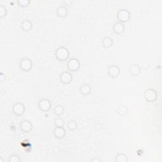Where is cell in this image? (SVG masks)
I'll return each mask as SVG.
<instances>
[{
    "label": "cell",
    "instance_id": "obj_13",
    "mask_svg": "<svg viewBox=\"0 0 162 162\" xmlns=\"http://www.w3.org/2000/svg\"><path fill=\"white\" fill-rule=\"evenodd\" d=\"M56 13L58 17H61V18L67 17L68 14V8L65 5H60L57 8L56 10Z\"/></svg>",
    "mask_w": 162,
    "mask_h": 162
},
{
    "label": "cell",
    "instance_id": "obj_25",
    "mask_svg": "<svg viewBox=\"0 0 162 162\" xmlns=\"http://www.w3.org/2000/svg\"><path fill=\"white\" fill-rule=\"evenodd\" d=\"M8 161L9 162H19L20 161V159L18 155H12L9 157Z\"/></svg>",
    "mask_w": 162,
    "mask_h": 162
},
{
    "label": "cell",
    "instance_id": "obj_21",
    "mask_svg": "<svg viewBox=\"0 0 162 162\" xmlns=\"http://www.w3.org/2000/svg\"><path fill=\"white\" fill-rule=\"evenodd\" d=\"M115 161L117 162H127L128 158L124 153H119L115 158Z\"/></svg>",
    "mask_w": 162,
    "mask_h": 162
},
{
    "label": "cell",
    "instance_id": "obj_7",
    "mask_svg": "<svg viewBox=\"0 0 162 162\" xmlns=\"http://www.w3.org/2000/svg\"><path fill=\"white\" fill-rule=\"evenodd\" d=\"M38 107L39 110H41L44 112H46L48 111L52 107V103H51V101L46 98L41 99L38 103Z\"/></svg>",
    "mask_w": 162,
    "mask_h": 162
},
{
    "label": "cell",
    "instance_id": "obj_5",
    "mask_svg": "<svg viewBox=\"0 0 162 162\" xmlns=\"http://www.w3.org/2000/svg\"><path fill=\"white\" fill-rule=\"evenodd\" d=\"M145 99L149 103H153L157 99L156 91L152 88L146 89L144 93Z\"/></svg>",
    "mask_w": 162,
    "mask_h": 162
},
{
    "label": "cell",
    "instance_id": "obj_1",
    "mask_svg": "<svg viewBox=\"0 0 162 162\" xmlns=\"http://www.w3.org/2000/svg\"><path fill=\"white\" fill-rule=\"evenodd\" d=\"M55 56L60 61H66L70 56V52L66 47L60 46L55 51Z\"/></svg>",
    "mask_w": 162,
    "mask_h": 162
},
{
    "label": "cell",
    "instance_id": "obj_19",
    "mask_svg": "<svg viewBox=\"0 0 162 162\" xmlns=\"http://www.w3.org/2000/svg\"><path fill=\"white\" fill-rule=\"evenodd\" d=\"M67 126L69 130L74 131L77 129V123L75 120H71L67 123Z\"/></svg>",
    "mask_w": 162,
    "mask_h": 162
},
{
    "label": "cell",
    "instance_id": "obj_20",
    "mask_svg": "<svg viewBox=\"0 0 162 162\" xmlns=\"http://www.w3.org/2000/svg\"><path fill=\"white\" fill-rule=\"evenodd\" d=\"M64 111H65V109H64V106L62 105H56L54 108V114L56 115L60 116V115H62L64 114Z\"/></svg>",
    "mask_w": 162,
    "mask_h": 162
},
{
    "label": "cell",
    "instance_id": "obj_26",
    "mask_svg": "<svg viewBox=\"0 0 162 162\" xmlns=\"http://www.w3.org/2000/svg\"><path fill=\"white\" fill-rule=\"evenodd\" d=\"M64 5H65V6H72V3H73V2H72V1H65V2H64Z\"/></svg>",
    "mask_w": 162,
    "mask_h": 162
},
{
    "label": "cell",
    "instance_id": "obj_9",
    "mask_svg": "<svg viewBox=\"0 0 162 162\" xmlns=\"http://www.w3.org/2000/svg\"><path fill=\"white\" fill-rule=\"evenodd\" d=\"M108 74L111 78H117L120 74V67L116 65H112L108 67Z\"/></svg>",
    "mask_w": 162,
    "mask_h": 162
},
{
    "label": "cell",
    "instance_id": "obj_14",
    "mask_svg": "<svg viewBox=\"0 0 162 162\" xmlns=\"http://www.w3.org/2000/svg\"><path fill=\"white\" fill-rule=\"evenodd\" d=\"M129 74L133 76H138L141 72V68L137 64L132 65L129 68Z\"/></svg>",
    "mask_w": 162,
    "mask_h": 162
},
{
    "label": "cell",
    "instance_id": "obj_18",
    "mask_svg": "<svg viewBox=\"0 0 162 162\" xmlns=\"http://www.w3.org/2000/svg\"><path fill=\"white\" fill-rule=\"evenodd\" d=\"M129 109L126 105H120L117 109V113L118 115L124 117L128 114Z\"/></svg>",
    "mask_w": 162,
    "mask_h": 162
},
{
    "label": "cell",
    "instance_id": "obj_12",
    "mask_svg": "<svg viewBox=\"0 0 162 162\" xmlns=\"http://www.w3.org/2000/svg\"><path fill=\"white\" fill-rule=\"evenodd\" d=\"M54 136L58 139H63L66 134V131L64 127H55L53 130Z\"/></svg>",
    "mask_w": 162,
    "mask_h": 162
},
{
    "label": "cell",
    "instance_id": "obj_29",
    "mask_svg": "<svg viewBox=\"0 0 162 162\" xmlns=\"http://www.w3.org/2000/svg\"><path fill=\"white\" fill-rule=\"evenodd\" d=\"M0 161H1V162H3V160L2 158H0Z\"/></svg>",
    "mask_w": 162,
    "mask_h": 162
},
{
    "label": "cell",
    "instance_id": "obj_17",
    "mask_svg": "<svg viewBox=\"0 0 162 162\" xmlns=\"http://www.w3.org/2000/svg\"><path fill=\"white\" fill-rule=\"evenodd\" d=\"M101 44H102V46L103 48L108 49L113 46L114 40L113 39H111L110 37L105 36L103 38L102 40H101Z\"/></svg>",
    "mask_w": 162,
    "mask_h": 162
},
{
    "label": "cell",
    "instance_id": "obj_28",
    "mask_svg": "<svg viewBox=\"0 0 162 162\" xmlns=\"http://www.w3.org/2000/svg\"><path fill=\"white\" fill-rule=\"evenodd\" d=\"M91 161H93V162H101V160L100 159H99L98 158L95 157V158H94L93 159L91 160Z\"/></svg>",
    "mask_w": 162,
    "mask_h": 162
},
{
    "label": "cell",
    "instance_id": "obj_15",
    "mask_svg": "<svg viewBox=\"0 0 162 162\" xmlns=\"http://www.w3.org/2000/svg\"><path fill=\"white\" fill-rule=\"evenodd\" d=\"M20 27L24 32H29L33 28V23L29 19H25L22 22Z\"/></svg>",
    "mask_w": 162,
    "mask_h": 162
},
{
    "label": "cell",
    "instance_id": "obj_2",
    "mask_svg": "<svg viewBox=\"0 0 162 162\" xmlns=\"http://www.w3.org/2000/svg\"><path fill=\"white\" fill-rule=\"evenodd\" d=\"M130 17L131 15L130 12L128 10L125 8L120 9L117 14V18L118 22L123 24L129 21Z\"/></svg>",
    "mask_w": 162,
    "mask_h": 162
},
{
    "label": "cell",
    "instance_id": "obj_3",
    "mask_svg": "<svg viewBox=\"0 0 162 162\" xmlns=\"http://www.w3.org/2000/svg\"><path fill=\"white\" fill-rule=\"evenodd\" d=\"M67 68L70 72H76L80 68V62L77 58H72L67 61Z\"/></svg>",
    "mask_w": 162,
    "mask_h": 162
},
{
    "label": "cell",
    "instance_id": "obj_11",
    "mask_svg": "<svg viewBox=\"0 0 162 162\" xmlns=\"http://www.w3.org/2000/svg\"><path fill=\"white\" fill-rule=\"evenodd\" d=\"M125 25L123 23H121L120 22H116L114 23L113 25V31L114 33L118 35L122 34L125 31Z\"/></svg>",
    "mask_w": 162,
    "mask_h": 162
},
{
    "label": "cell",
    "instance_id": "obj_8",
    "mask_svg": "<svg viewBox=\"0 0 162 162\" xmlns=\"http://www.w3.org/2000/svg\"><path fill=\"white\" fill-rule=\"evenodd\" d=\"M60 81L64 84H69L72 83L73 77L72 74L68 71H64L63 72L61 73L60 76Z\"/></svg>",
    "mask_w": 162,
    "mask_h": 162
},
{
    "label": "cell",
    "instance_id": "obj_4",
    "mask_svg": "<svg viewBox=\"0 0 162 162\" xmlns=\"http://www.w3.org/2000/svg\"><path fill=\"white\" fill-rule=\"evenodd\" d=\"M33 63L32 60L29 58H23L19 62V67L24 72H29L33 68Z\"/></svg>",
    "mask_w": 162,
    "mask_h": 162
},
{
    "label": "cell",
    "instance_id": "obj_27",
    "mask_svg": "<svg viewBox=\"0 0 162 162\" xmlns=\"http://www.w3.org/2000/svg\"><path fill=\"white\" fill-rule=\"evenodd\" d=\"M0 79H1L2 82H3V81H4L5 80V75H4L3 73L0 74Z\"/></svg>",
    "mask_w": 162,
    "mask_h": 162
},
{
    "label": "cell",
    "instance_id": "obj_16",
    "mask_svg": "<svg viewBox=\"0 0 162 162\" xmlns=\"http://www.w3.org/2000/svg\"><path fill=\"white\" fill-rule=\"evenodd\" d=\"M80 93L84 96H87L91 93V86L88 84L81 85L79 88Z\"/></svg>",
    "mask_w": 162,
    "mask_h": 162
},
{
    "label": "cell",
    "instance_id": "obj_24",
    "mask_svg": "<svg viewBox=\"0 0 162 162\" xmlns=\"http://www.w3.org/2000/svg\"><path fill=\"white\" fill-rule=\"evenodd\" d=\"M6 14H7L6 8L3 5L0 6V18H2L5 17L6 15Z\"/></svg>",
    "mask_w": 162,
    "mask_h": 162
},
{
    "label": "cell",
    "instance_id": "obj_6",
    "mask_svg": "<svg viewBox=\"0 0 162 162\" xmlns=\"http://www.w3.org/2000/svg\"><path fill=\"white\" fill-rule=\"evenodd\" d=\"M13 113L15 116L20 117L24 114L25 111V105L22 103H16L13 105L12 107Z\"/></svg>",
    "mask_w": 162,
    "mask_h": 162
},
{
    "label": "cell",
    "instance_id": "obj_10",
    "mask_svg": "<svg viewBox=\"0 0 162 162\" xmlns=\"http://www.w3.org/2000/svg\"><path fill=\"white\" fill-rule=\"evenodd\" d=\"M33 127V124L30 122V121L27 120H25L21 122V123H20V130H21L22 132H23V133H30V132L32 130Z\"/></svg>",
    "mask_w": 162,
    "mask_h": 162
},
{
    "label": "cell",
    "instance_id": "obj_23",
    "mask_svg": "<svg viewBox=\"0 0 162 162\" xmlns=\"http://www.w3.org/2000/svg\"><path fill=\"white\" fill-rule=\"evenodd\" d=\"M65 124V121L62 118H58L55 121V127H64Z\"/></svg>",
    "mask_w": 162,
    "mask_h": 162
},
{
    "label": "cell",
    "instance_id": "obj_22",
    "mask_svg": "<svg viewBox=\"0 0 162 162\" xmlns=\"http://www.w3.org/2000/svg\"><path fill=\"white\" fill-rule=\"evenodd\" d=\"M17 3L21 7L25 8L29 5V4L30 3V0H18Z\"/></svg>",
    "mask_w": 162,
    "mask_h": 162
}]
</instances>
